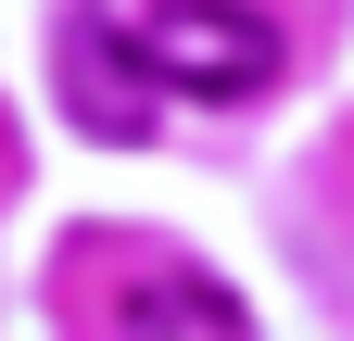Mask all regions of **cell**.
<instances>
[{"label": "cell", "instance_id": "1", "mask_svg": "<svg viewBox=\"0 0 354 341\" xmlns=\"http://www.w3.org/2000/svg\"><path fill=\"white\" fill-rule=\"evenodd\" d=\"M127 38H140L152 89H190V101H253V89H279V26H266L253 0H152Z\"/></svg>", "mask_w": 354, "mask_h": 341}, {"label": "cell", "instance_id": "3", "mask_svg": "<svg viewBox=\"0 0 354 341\" xmlns=\"http://www.w3.org/2000/svg\"><path fill=\"white\" fill-rule=\"evenodd\" d=\"M114 329H127V341H253L241 291H215L203 266H165V278H140V291L114 304Z\"/></svg>", "mask_w": 354, "mask_h": 341}, {"label": "cell", "instance_id": "2", "mask_svg": "<svg viewBox=\"0 0 354 341\" xmlns=\"http://www.w3.org/2000/svg\"><path fill=\"white\" fill-rule=\"evenodd\" d=\"M64 114L88 126V139H140L152 126V64H140L127 26H102V13L64 26Z\"/></svg>", "mask_w": 354, "mask_h": 341}]
</instances>
